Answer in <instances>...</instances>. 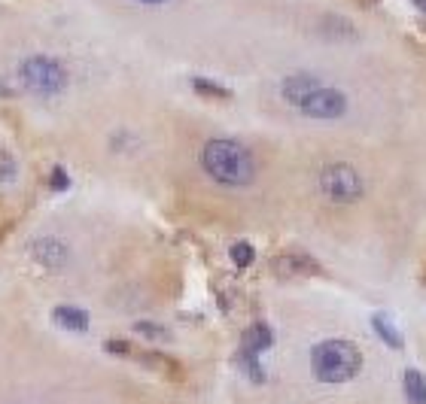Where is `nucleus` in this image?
<instances>
[{
  "label": "nucleus",
  "mask_w": 426,
  "mask_h": 404,
  "mask_svg": "<svg viewBox=\"0 0 426 404\" xmlns=\"http://www.w3.org/2000/svg\"><path fill=\"white\" fill-rule=\"evenodd\" d=\"M201 168L219 186H250L256 177V161L238 140H207L201 149Z\"/></svg>",
  "instance_id": "1"
},
{
  "label": "nucleus",
  "mask_w": 426,
  "mask_h": 404,
  "mask_svg": "<svg viewBox=\"0 0 426 404\" xmlns=\"http://www.w3.org/2000/svg\"><path fill=\"white\" fill-rule=\"evenodd\" d=\"M311 368L323 383H347L363 368V356L350 341H323L311 353Z\"/></svg>",
  "instance_id": "2"
},
{
  "label": "nucleus",
  "mask_w": 426,
  "mask_h": 404,
  "mask_svg": "<svg viewBox=\"0 0 426 404\" xmlns=\"http://www.w3.org/2000/svg\"><path fill=\"white\" fill-rule=\"evenodd\" d=\"M18 82L34 91V95H58V91L67 86V73L58 61L43 58V55H34L27 58L22 67H18Z\"/></svg>",
  "instance_id": "3"
},
{
  "label": "nucleus",
  "mask_w": 426,
  "mask_h": 404,
  "mask_svg": "<svg viewBox=\"0 0 426 404\" xmlns=\"http://www.w3.org/2000/svg\"><path fill=\"white\" fill-rule=\"evenodd\" d=\"M320 189L335 204H350V201L363 195V180H359L356 168H350L344 161H335L320 170Z\"/></svg>",
  "instance_id": "4"
},
{
  "label": "nucleus",
  "mask_w": 426,
  "mask_h": 404,
  "mask_svg": "<svg viewBox=\"0 0 426 404\" xmlns=\"http://www.w3.org/2000/svg\"><path fill=\"white\" fill-rule=\"evenodd\" d=\"M299 109H302V113H308V116H314V119H338L347 109V97L341 95L338 88H329V86H320V82H317V86L302 97Z\"/></svg>",
  "instance_id": "5"
},
{
  "label": "nucleus",
  "mask_w": 426,
  "mask_h": 404,
  "mask_svg": "<svg viewBox=\"0 0 426 404\" xmlns=\"http://www.w3.org/2000/svg\"><path fill=\"white\" fill-rule=\"evenodd\" d=\"M271 328H268L265 323H253L244 332V344H240V365L247 368V374L253 377L256 383L265 380L262 368H259V353H265L268 346H271Z\"/></svg>",
  "instance_id": "6"
},
{
  "label": "nucleus",
  "mask_w": 426,
  "mask_h": 404,
  "mask_svg": "<svg viewBox=\"0 0 426 404\" xmlns=\"http://www.w3.org/2000/svg\"><path fill=\"white\" fill-rule=\"evenodd\" d=\"M274 274L277 277H311V274H320V264L304 252H283L274 259Z\"/></svg>",
  "instance_id": "7"
},
{
  "label": "nucleus",
  "mask_w": 426,
  "mask_h": 404,
  "mask_svg": "<svg viewBox=\"0 0 426 404\" xmlns=\"http://www.w3.org/2000/svg\"><path fill=\"white\" fill-rule=\"evenodd\" d=\"M34 259L46 264V268H61L67 262V246H64L58 237H46V241L34 243Z\"/></svg>",
  "instance_id": "8"
},
{
  "label": "nucleus",
  "mask_w": 426,
  "mask_h": 404,
  "mask_svg": "<svg viewBox=\"0 0 426 404\" xmlns=\"http://www.w3.org/2000/svg\"><path fill=\"white\" fill-rule=\"evenodd\" d=\"M141 362L146 365V368H153V371L164 374L168 380H183V368H180V362H177V359H171V356H164V353H143V356H141Z\"/></svg>",
  "instance_id": "9"
},
{
  "label": "nucleus",
  "mask_w": 426,
  "mask_h": 404,
  "mask_svg": "<svg viewBox=\"0 0 426 404\" xmlns=\"http://www.w3.org/2000/svg\"><path fill=\"white\" fill-rule=\"evenodd\" d=\"M317 82H320V79H314L311 73H295V76H290V79L283 82V97L290 100L292 107H299V104H302V97L308 95V91H311L314 86H317Z\"/></svg>",
  "instance_id": "10"
},
{
  "label": "nucleus",
  "mask_w": 426,
  "mask_h": 404,
  "mask_svg": "<svg viewBox=\"0 0 426 404\" xmlns=\"http://www.w3.org/2000/svg\"><path fill=\"white\" fill-rule=\"evenodd\" d=\"M55 323L61 328H67V332H86L89 316H86V310H79V307H58L55 310Z\"/></svg>",
  "instance_id": "11"
},
{
  "label": "nucleus",
  "mask_w": 426,
  "mask_h": 404,
  "mask_svg": "<svg viewBox=\"0 0 426 404\" xmlns=\"http://www.w3.org/2000/svg\"><path fill=\"white\" fill-rule=\"evenodd\" d=\"M405 396H408L411 404H426V380L418 368L405 371Z\"/></svg>",
  "instance_id": "12"
},
{
  "label": "nucleus",
  "mask_w": 426,
  "mask_h": 404,
  "mask_svg": "<svg viewBox=\"0 0 426 404\" xmlns=\"http://www.w3.org/2000/svg\"><path fill=\"white\" fill-rule=\"evenodd\" d=\"M372 325H375V332L384 337V344H387V346H393V350H399V346H402V335L390 325V319H387V314H375V316H372Z\"/></svg>",
  "instance_id": "13"
},
{
  "label": "nucleus",
  "mask_w": 426,
  "mask_h": 404,
  "mask_svg": "<svg viewBox=\"0 0 426 404\" xmlns=\"http://www.w3.org/2000/svg\"><path fill=\"white\" fill-rule=\"evenodd\" d=\"M192 88L198 91V95H205V97H228V88H222L217 86V82H210V79H192Z\"/></svg>",
  "instance_id": "14"
},
{
  "label": "nucleus",
  "mask_w": 426,
  "mask_h": 404,
  "mask_svg": "<svg viewBox=\"0 0 426 404\" xmlns=\"http://www.w3.org/2000/svg\"><path fill=\"white\" fill-rule=\"evenodd\" d=\"M253 259H256V252H253V246H250V243H235V246H231V262H235L238 268L253 264Z\"/></svg>",
  "instance_id": "15"
},
{
  "label": "nucleus",
  "mask_w": 426,
  "mask_h": 404,
  "mask_svg": "<svg viewBox=\"0 0 426 404\" xmlns=\"http://www.w3.org/2000/svg\"><path fill=\"white\" fill-rule=\"evenodd\" d=\"M15 159L9 152L0 149V182H9V180H15Z\"/></svg>",
  "instance_id": "16"
},
{
  "label": "nucleus",
  "mask_w": 426,
  "mask_h": 404,
  "mask_svg": "<svg viewBox=\"0 0 426 404\" xmlns=\"http://www.w3.org/2000/svg\"><path fill=\"white\" fill-rule=\"evenodd\" d=\"M67 186H70V180H67V173H64V168H52L49 189L52 191H67Z\"/></svg>",
  "instance_id": "17"
},
{
  "label": "nucleus",
  "mask_w": 426,
  "mask_h": 404,
  "mask_svg": "<svg viewBox=\"0 0 426 404\" xmlns=\"http://www.w3.org/2000/svg\"><path fill=\"white\" fill-rule=\"evenodd\" d=\"M134 328H137L141 335H150V337H168V332H164L162 325H155V323H137Z\"/></svg>",
  "instance_id": "18"
},
{
  "label": "nucleus",
  "mask_w": 426,
  "mask_h": 404,
  "mask_svg": "<svg viewBox=\"0 0 426 404\" xmlns=\"http://www.w3.org/2000/svg\"><path fill=\"white\" fill-rule=\"evenodd\" d=\"M107 353H113V356H131V344H128V341H107Z\"/></svg>",
  "instance_id": "19"
},
{
  "label": "nucleus",
  "mask_w": 426,
  "mask_h": 404,
  "mask_svg": "<svg viewBox=\"0 0 426 404\" xmlns=\"http://www.w3.org/2000/svg\"><path fill=\"white\" fill-rule=\"evenodd\" d=\"M414 6H418V9H420V13L426 15V0H414Z\"/></svg>",
  "instance_id": "20"
},
{
  "label": "nucleus",
  "mask_w": 426,
  "mask_h": 404,
  "mask_svg": "<svg viewBox=\"0 0 426 404\" xmlns=\"http://www.w3.org/2000/svg\"><path fill=\"white\" fill-rule=\"evenodd\" d=\"M356 4H363V6H372V4H377V0H356Z\"/></svg>",
  "instance_id": "21"
},
{
  "label": "nucleus",
  "mask_w": 426,
  "mask_h": 404,
  "mask_svg": "<svg viewBox=\"0 0 426 404\" xmlns=\"http://www.w3.org/2000/svg\"><path fill=\"white\" fill-rule=\"evenodd\" d=\"M141 4H164V0H141Z\"/></svg>",
  "instance_id": "22"
}]
</instances>
